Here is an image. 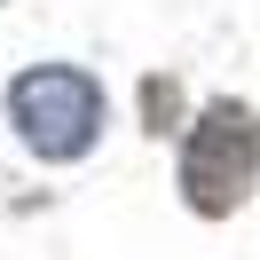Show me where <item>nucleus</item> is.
Wrapping results in <instances>:
<instances>
[{"instance_id":"nucleus-1","label":"nucleus","mask_w":260,"mask_h":260,"mask_svg":"<svg viewBox=\"0 0 260 260\" xmlns=\"http://www.w3.org/2000/svg\"><path fill=\"white\" fill-rule=\"evenodd\" d=\"M252 174H260V118L244 103H213L181 150V197L197 213H237Z\"/></svg>"},{"instance_id":"nucleus-2","label":"nucleus","mask_w":260,"mask_h":260,"mask_svg":"<svg viewBox=\"0 0 260 260\" xmlns=\"http://www.w3.org/2000/svg\"><path fill=\"white\" fill-rule=\"evenodd\" d=\"M8 118L24 126V142H32L40 158H79V150L95 142V126H103V95H95L87 71L40 63V71H24V79L8 87Z\"/></svg>"}]
</instances>
